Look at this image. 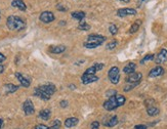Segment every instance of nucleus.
<instances>
[{"label":"nucleus","instance_id":"c85d7f7f","mask_svg":"<svg viewBox=\"0 0 167 129\" xmlns=\"http://www.w3.org/2000/svg\"><path fill=\"white\" fill-rule=\"evenodd\" d=\"M62 125V122L60 120H55L52 125V127H49V129H60Z\"/></svg>","mask_w":167,"mask_h":129},{"label":"nucleus","instance_id":"a878e982","mask_svg":"<svg viewBox=\"0 0 167 129\" xmlns=\"http://www.w3.org/2000/svg\"><path fill=\"white\" fill-rule=\"evenodd\" d=\"M155 58V55H152V53H150V55H147L146 56H145L144 58L141 61V64H144L146 61H153Z\"/></svg>","mask_w":167,"mask_h":129},{"label":"nucleus","instance_id":"1a4fd4ad","mask_svg":"<svg viewBox=\"0 0 167 129\" xmlns=\"http://www.w3.org/2000/svg\"><path fill=\"white\" fill-rule=\"evenodd\" d=\"M136 15V9L134 8L125 7V8H120L117 10V15L120 18H124V17H127V15Z\"/></svg>","mask_w":167,"mask_h":129},{"label":"nucleus","instance_id":"f3484780","mask_svg":"<svg viewBox=\"0 0 167 129\" xmlns=\"http://www.w3.org/2000/svg\"><path fill=\"white\" fill-rule=\"evenodd\" d=\"M135 69H136V64L134 63H128L126 66L123 68V72H124L125 74H131L133 73V72H135Z\"/></svg>","mask_w":167,"mask_h":129},{"label":"nucleus","instance_id":"f03ea898","mask_svg":"<svg viewBox=\"0 0 167 129\" xmlns=\"http://www.w3.org/2000/svg\"><path fill=\"white\" fill-rule=\"evenodd\" d=\"M125 101H126L125 96L120 95V94H116L114 96H111V98H108L107 101L104 103L103 106L107 111H113V110L123 106V104H125Z\"/></svg>","mask_w":167,"mask_h":129},{"label":"nucleus","instance_id":"f257e3e1","mask_svg":"<svg viewBox=\"0 0 167 129\" xmlns=\"http://www.w3.org/2000/svg\"><path fill=\"white\" fill-rule=\"evenodd\" d=\"M55 86L52 83L40 85L34 89V95L37 98L43 99V101H48L52 98V95L55 92Z\"/></svg>","mask_w":167,"mask_h":129},{"label":"nucleus","instance_id":"aec40b11","mask_svg":"<svg viewBox=\"0 0 167 129\" xmlns=\"http://www.w3.org/2000/svg\"><path fill=\"white\" fill-rule=\"evenodd\" d=\"M118 124V118L117 116H113L110 118L108 121H105L104 122V125L107 126V127H114Z\"/></svg>","mask_w":167,"mask_h":129},{"label":"nucleus","instance_id":"f704fd0d","mask_svg":"<svg viewBox=\"0 0 167 129\" xmlns=\"http://www.w3.org/2000/svg\"><path fill=\"white\" fill-rule=\"evenodd\" d=\"M56 8L58 10H61V12H67V8L64 6V5H61V4H58V6H56Z\"/></svg>","mask_w":167,"mask_h":129},{"label":"nucleus","instance_id":"9d476101","mask_svg":"<svg viewBox=\"0 0 167 129\" xmlns=\"http://www.w3.org/2000/svg\"><path fill=\"white\" fill-rule=\"evenodd\" d=\"M105 67L104 64L102 63H96L94 64L93 66H91L90 68L86 69V71L84 72V74H90V75H95L96 72L101 71V70H103Z\"/></svg>","mask_w":167,"mask_h":129},{"label":"nucleus","instance_id":"bb28decb","mask_svg":"<svg viewBox=\"0 0 167 129\" xmlns=\"http://www.w3.org/2000/svg\"><path fill=\"white\" fill-rule=\"evenodd\" d=\"M117 44H118V42L115 41V40H113V41H111L110 43H108L106 47H107V49L113 50V49H115V48H116V46H117Z\"/></svg>","mask_w":167,"mask_h":129},{"label":"nucleus","instance_id":"7ed1b4c3","mask_svg":"<svg viewBox=\"0 0 167 129\" xmlns=\"http://www.w3.org/2000/svg\"><path fill=\"white\" fill-rule=\"evenodd\" d=\"M105 41H106V37L105 36H102V35H98V34H91L87 37V39L83 43V45H84L85 48L92 49V48L99 47V45L103 44Z\"/></svg>","mask_w":167,"mask_h":129},{"label":"nucleus","instance_id":"72a5a7b5","mask_svg":"<svg viewBox=\"0 0 167 129\" xmlns=\"http://www.w3.org/2000/svg\"><path fill=\"white\" fill-rule=\"evenodd\" d=\"M134 129H148V127H147V125L139 124V125H135V126H134Z\"/></svg>","mask_w":167,"mask_h":129},{"label":"nucleus","instance_id":"ddd939ff","mask_svg":"<svg viewBox=\"0 0 167 129\" xmlns=\"http://www.w3.org/2000/svg\"><path fill=\"white\" fill-rule=\"evenodd\" d=\"M15 77H17V79L20 81L22 86H24V87H29V86H30L31 80L29 79V78L25 77L23 74L20 73V72H17V73H15Z\"/></svg>","mask_w":167,"mask_h":129},{"label":"nucleus","instance_id":"4be33fe9","mask_svg":"<svg viewBox=\"0 0 167 129\" xmlns=\"http://www.w3.org/2000/svg\"><path fill=\"white\" fill-rule=\"evenodd\" d=\"M65 50H66V47L64 46V45H58V46H52L49 48V51L52 53H56V55H58V53H63Z\"/></svg>","mask_w":167,"mask_h":129},{"label":"nucleus","instance_id":"cd10ccee","mask_svg":"<svg viewBox=\"0 0 167 129\" xmlns=\"http://www.w3.org/2000/svg\"><path fill=\"white\" fill-rule=\"evenodd\" d=\"M139 84V83H128V85H126L124 87V91H126V92H127V91H130L131 89H133V88Z\"/></svg>","mask_w":167,"mask_h":129},{"label":"nucleus","instance_id":"c756f323","mask_svg":"<svg viewBox=\"0 0 167 129\" xmlns=\"http://www.w3.org/2000/svg\"><path fill=\"white\" fill-rule=\"evenodd\" d=\"M109 31H110V33H111L112 35H116V34L118 33V28H117V26L114 25V24H112V25L109 27Z\"/></svg>","mask_w":167,"mask_h":129},{"label":"nucleus","instance_id":"423d86ee","mask_svg":"<svg viewBox=\"0 0 167 129\" xmlns=\"http://www.w3.org/2000/svg\"><path fill=\"white\" fill-rule=\"evenodd\" d=\"M142 78V74L139 72H133L131 74H128L125 78V81L127 83H139Z\"/></svg>","mask_w":167,"mask_h":129},{"label":"nucleus","instance_id":"4c0bfd02","mask_svg":"<svg viewBox=\"0 0 167 129\" xmlns=\"http://www.w3.org/2000/svg\"><path fill=\"white\" fill-rule=\"evenodd\" d=\"M4 71V66L3 64H0V74H2Z\"/></svg>","mask_w":167,"mask_h":129},{"label":"nucleus","instance_id":"58836bf2","mask_svg":"<svg viewBox=\"0 0 167 129\" xmlns=\"http://www.w3.org/2000/svg\"><path fill=\"white\" fill-rule=\"evenodd\" d=\"M2 125H3V120H2V119H0V129H1Z\"/></svg>","mask_w":167,"mask_h":129},{"label":"nucleus","instance_id":"4468645a","mask_svg":"<svg viewBox=\"0 0 167 129\" xmlns=\"http://www.w3.org/2000/svg\"><path fill=\"white\" fill-rule=\"evenodd\" d=\"M164 69L161 66H156L155 68H153L150 71L149 73V77L150 78H155V77H159V76H162L164 74Z\"/></svg>","mask_w":167,"mask_h":129},{"label":"nucleus","instance_id":"f8f14e48","mask_svg":"<svg viewBox=\"0 0 167 129\" xmlns=\"http://www.w3.org/2000/svg\"><path fill=\"white\" fill-rule=\"evenodd\" d=\"M156 64H163L167 61V49L162 48V49L159 51V53L156 55Z\"/></svg>","mask_w":167,"mask_h":129},{"label":"nucleus","instance_id":"6ab92c4d","mask_svg":"<svg viewBox=\"0 0 167 129\" xmlns=\"http://www.w3.org/2000/svg\"><path fill=\"white\" fill-rule=\"evenodd\" d=\"M18 89V86L15 85V84H12V83L4 85V91H5V93H7V94H8V93L15 92Z\"/></svg>","mask_w":167,"mask_h":129},{"label":"nucleus","instance_id":"e433bc0d","mask_svg":"<svg viewBox=\"0 0 167 129\" xmlns=\"http://www.w3.org/2000/svg\"><path fill=\"white\" fill-rule=\"evenodd\" d=\"M6 60V58H5L4 55H2L1 52H0V63H3V61Z\"/></svg>","mask_w":167,"mask_h":129},{"label":"nucleus","instance_id":"473e14b6","mask_svg":"<svg viewBox=\"0 0 167 129\" xmlns=\"http://www.w3.org/2000/svg\"><path fill=\"white\" fill-rule=\"evenodd\" d=\"M34 129H49V127H47V126L44 124H38L37 126H35Z\"/></svg>","mask_w":167,"mask_h":129},{"label":"nucleus","instance_id":"2eb2a0df","mask_svg":"<svg viewBox=\"0 0 167 129\" xmlns=\"http://www.w3.org/2000/svg\"><path fill=\"white\" fill-rule=\"evenodd\" d=\"M12 6L15 7V8H18L20 10H22V12H25L27 9V6L23 0H12Z\"/></svg>","mask_w":167,"mask_h":129},{"label":"nucleus","instance_id":"7c9ffc66","mask_svg":"<svg viewBox=\"0 0 167 129\" xmlns=\"http://www.w3.org/2000/svg\"><path fill=\"white\" fill-rule=\"evenodd\" d=\"M99 123L98 121H93L90 125V129H99Z\"/></svg>","mask_w":167,"mask_h":129},{"label":"nucleus","instance_id":"20e7f679","mask_svg":"<svg viewBox=\"0 0 167 129\" xmlns=\"http://www.w3.org/2000/svg\"><path fill=\"white\" fill-rule=\"evenodd\" d=\"M6 25L9 30L12 31H22L23 29H25L26 23L21 18L15 17V15H10L7 18Z\"/></svg>","mask_w":167,"mask_h":129},{"label":"nucleus","instance_id":"9b49d317","mask_svg":"<svg viewBox=\"0 0 167 129\" xmlns=\"http://www.w3.org/2000/svg\"><path fill=\"white\" fill-rule=\"evenodd\" d=\"M99 80V77L95 76V75H90V74H83L81 77V81L83 84L87 85L90 84V83H93Z\"/></svg>","mask_w":167,"mask_h":129},{"label":"nucleus","instance_id":"6e6552de","mask_svg":"<svg viewBox=\"0 0 167 129\" xmlns=\"http://www.w3.org/2000/svg\"><path fill=\"white\" fill-rule=\"evenodd\" d=\"M40 21L44 24H49L52 22L55 21V15L52 12H43L41 15H40Z\"/></svg>","mask_w":167,"mask_h":129},{"label":"nucleus","instance_id":"a19ab883","mask_svg":"<svg viewBox=\"0 0 167 129\" xmlns=\"http://www.w3.org/2000/svg\"><path fill=\"white\" fill-rule=\"evenodd\" d=\"M142 1H146V0H142Z\"/></svg>","mask_w":167,"mask_h":129},{"label":"nucleus","instance_id":"ea45409f","mask_svg":"<svg viewBox=\"0 0 167 129\" xmlns=\"http://www.w3.org/2000/svg\"><path fill=\"white\" fill-rule=\"evenodd\" d=\"M120 1H122V2H125V3H128L130 0H120Z\"/></svg>","mask_w":167,"mask_h":129},{"label":"nucleus","instance_id":"5701e85b","mask_svg":"<svg viewBox=\"0 0 167 129\" xmlns=\"http://www.w3.org/2000/svg\"><path fill=\"white\" fill-rule=\"evenodd\" d=\"M71 15H72V18H75V20H77V21H79V22H81L82 20H84L85 17H86V15H85L84 12H74L71 13Z\"/></svg>","mask_w":167,"mask_h":129},{"label":"nucleus","instance_id":"39448f33","mask_svg":"<svg viewBox=\"0 0 167 129\" xmlns=\"http://www.w3.org/2000/svg\"><path fill=\"white\" fill-rule=\"evenodd\" d=\"M108 77L112 84H118L120 81V70L118 67H112L108 72Z\"/></svg>","mask_w":167,"mask_h":129},{"label":"nucleus","instance_id":"a211bd4d","mask_svg":"<svg viewBox=\"0 0 167 129\" xmlns=\"http://www.w3.org/2000/svg\"><path fill=\"white\" fill-rule=\"evenodd\" d=\"M78 120L77 118L75 117H71V118H68V119H66V121H65V126L68 128H72L74 127V126H76L78 124Z\"/></svg>","mask_w":167,"mask_h":129},{"label":"nucleus","instance_id":"dca6fc26","mask_svg":"<svg viewBox=\"0 0 167 129\" xmlns=\"http://www.w3.org/2000/svg\"><path fill=\"white\" fill-rule=\"evenodd\" d=\"M147 113H148V115H149V116L154 117V116H157V115H159V113H160V110H159L157 107H155L154 104H153V106L147 107Z\"/></svg>","mask_w":167,"mask_h":129},{"label":"nucleus","instance_id":"412c9836","mask_svg":"<svg viewBox=\"0 0 167 129\" xmlns=\"http://www.w3.org/2000/svg\"><path fill=\"white\" fill-rule=\"evenodd\" d=\"M50 116H52V112H50V110L48 109H45V110H42V111H40L39 113V117L41 118L42 120H49Z\"/></svg>","mask_w":167,"mask_h":129},{"label":"nucleus","instance_id":"c9c22d12","mask_svg":"<svg viewBox=\"0 0 167 129\" xmlns=\"http://www.w3.org/2000/svg\"><path fill=\"white\" fill-rule=\"evenodd\" d=\"M61 107L62 108H67V107H68V101H61Z\"/></svg>","mask_w":167,"mask_h":129},{"label":"nucleus","instance_id":"393cba45","mask_svg":"<svg viewBox=\"0 0 167 129\" xmlns=\"http://www.w3.org/2000/svg\"><path fill=\"white\" fill-rule=\"evenodd\" d=\"M78 29L81 31H88L90 29V26L88 25L87 23H85V22H81V23L78 25Z\"/></svg>","mask_w":167,"mask_h":129},{"label":"nucleus","instance_id":"0eeeda50","mask_svg":"<svg viewBox=\"0 0 167 129\" xmlns=\"http://www.w3.org/2000/svg\"><path fill=\"white\" fill-rule=\"evenodd\" d=\"M23 110L25 112L26 115H33L34 112H35V108H34V104L32 103L31 99H27V101H24L23 104Z\"/></svg>","mask_w":167,"mask_h":129},{"label":"nucleus","instance_id":"2f4dec72","mask_svg":"<svg viewBox=\"0 0 167 129\" xmlns=\"http://www.w3.org/2000/svg\"><path fill=\"white\" fill-rule=\"evenodd\" d=\"M116 95V90H109L107 91L106 93V96H108V98H111V96H114Z\"/></svg>","mask_w":167,"mask_h":129},{"label":"nucleus","instance_id":"b1692460","mask_svg":"<svg viewBox=\"0 0 167 129\" xmlns=\"http://www.w3.org/2000/svg\"><path fill=\"white\" fill-rule=\"evenodd\" d=\"M142 25V21L141 20H137L133 23V25L130 27V29H129V33L130 34H133L135 33L136 31H139V26Z\"/></svg>","mask_w":167,"mask_h":129}]
</instances>
